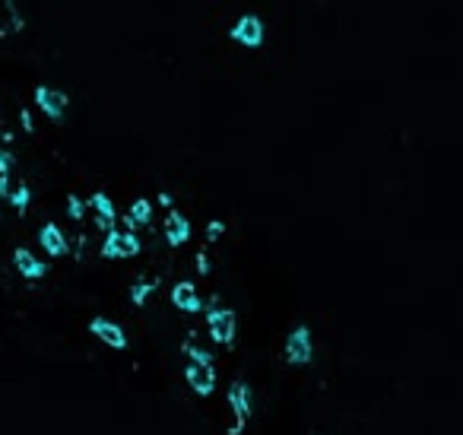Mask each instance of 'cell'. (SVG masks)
I'll list each match as a JSON object with an SVG mask.
<instances>
[{
	"label": "cell",
	"instance_id": "cell-19",
	"mask_svg": "<svg viewBox=\"0 0 463 435\" xmlns=\"http://www.w3.org/2000/svg\"><path fill=\"white\" fill-rule=\"evenodd\" d=\"M13 178H16V153L0 147V197H6Z\"/></svg>",
	"mask_w": 463,
	"mask_h": 435
},
{
	"label": "cell",
	"instance_id": "cell-7",
	"mask_svg": "<svg viewBox=\"0 0 463 435\" xmlns=\"http://www.w3.org/2000/svg\"><path fill=\"white\" fill-rule=\"evenodd\" d=\"M143 255V235L130 229H111L101 235L99 242V257L108 264H124V261H137Z\"/></svg>",
	"mask_w": 463,
	"mask_h": 435
},
{
	"label": "cell",
	"instance_id": "cell-12",
	"mask_svg": "<svg viewBox=\"0 0 463 435\" xmlns=\"http://www.w3.org/2000/svg\"><path fill=\"white\" fill-rule=\"evenodd\" d=\"M86 204H89V223H92V229L99 235H105V232L121 226V207L108 191H89Z\"/></svg>",
	"mask_w": 463,
	"mask_h": 435
},
{
	"label": "cell",
	"instance_id": "cell-5",
	"mask_svg": "<svg viewBox=\"0 0 463 435\" xmlns=\"http://www.w3.org/2000/svg\"><path fill=\"white\" fill-rule=\"evenodd\" d=\"M228 42L241 51H260L270 42V20L260 10H245L228 26Z\"/></svg>",
	"mask_w": 463,
	"mask_h": 435
},
{
	"label": "cell",
	"instance_id": "cell-13",
	"mask_svg": "<svg viewBox=\"0 0 463 435\" xmlns=\"http://www.w3.org/2000/svg\"><path fill=\"white\" fill-rule=\"evenodd\" d=\"M35 245L48 261H67L70 257V235H67V229H63L61 219H48V223L38 226Z\"/></svg>",
	"mask_w": 463,
	"mask_h": 435
},
{
	"label": "cell",
	"instance_id": "cell-15",
	"mask_svg": "<svg viewBox=\"0 0 463 435\" xmlns=\"http://www.w3.org/2000/svg\"><path fill=\"white\" fill-rule=\"evenodd\" d=\"M149 226H156V200H152L149 194H137V197L121 210V229L146 232Z\"/></svg>",
	"mask_w": 463,
	"mask_h": 435
},
{
	"label": "cell",
	"instance_id": "cell-6",
	"mask_svg": "<svg viewBox=\"0 0 463 435\" xmlns=\"http://www.w3.org/2000/svg\"><path fill=\"white\" fill-rule=\"evenodd\" d=\"M32 105L42 111L44 121L51 124H63L70 118V109H73V96H70L63 86L54 83H35L32 86Z\"/></svg>",
	"mask_w": 463,
	"mask_h": 435
},
{
	"label": "cell",
	"instance_id": "cell-9",
	"mask_svg": "<svg viewBox=\"0 0 463 435\" xmlns=\"http://www.w3.org/2000/svg\"><path fill=\"white\" fill-rule=\"evenodd\" d=\"M86 333L99 346H105V350H111V353L130 350V331L124 327V321L111 318V314H92V318L86 321Z\"/></svg>",
	"mask_w": 463,
	"mask_h": 435
},
{
	"label": "cell",
	"instance_id": "cell-10",
	"mask_svg": "<svg viewBox=\"0 0 463 435\" xmlns=\"http://www.w3.org/2000/svg\"><path fill=\"white\" fill-rule=\"evenodd\" d=\"M159 232H162L165 245L175 251H184L194 245V235H197V226L194 219L187 216V213L181 210V207H175V210H165L162 223H159Z\"/></svg>",
	"mask_w": 463,
	"mask_h": 435
},
{
	"label": "cell",
	"instance_id": "cell-18",
	"mask_svg": "<svg viewBox=\"0 0 463 435\" xmlns=\"http://www.w3.org/2000/svg\"><path fill=\"white\" fill-rule=\"evenodd\" d=\"M197 229H200V245L216 248V245H222V242H226V235H228V219L209 216V219H203Z\"/></svg>",
	"mask_w": 463,
	"mask_h": 435
},
{
	"label": "cell",
	"instance_id": "cell-16",
	"mask_svg": "<svg viewBox=\"0 0 463 435\" xmlns=\"http://www.w3.org/2000/svg\"><path fill=\"white\" fill-rule=\"evenodd\" d=\"M4 200L16 216H29L32 204H35V191H32V185L25 178H13V185H10V191H6Z\"/></svg>",
	"mask_w": 463,
	"mask_h": 435
},
{
	"label": "cell",
	"instance_id": "cell-1",
	"mask_svg": "<svg viewBox=\"0 0 463 435\" xmlns=\"http://www.w3.org/2000/svg\"><path fill=\"white\" fill-rule=\"evenodd\" d=\"M222 400L228 407L226 435H247L257 416V391L247 378H226L222 381Z\"/></svg>",
	"mask_w": 463,
	"mask_h": 435
},
{
	"label": "cell",
	"instance_id": "cell-17",
	"mask_svg": "<svg viewBox=\"0 0 463 435\" xmlns=\"http://www.w3.org/2000/svg\"><path fill=\"white\" fill-rule=\"evenodd\" d=\"M63 219L70 226H86L89 223V204H86V194L80 191H70L63 197Z\"/></svg>",
	"mask_w": 463,
	"mask_h": 435
},
{
	"label": "cell",
	"instance_id": "cell-20",
	"mask_svg": "<svg viewBox=\"0 0 463 435\" xmlns=\"http://www.w3.org/2000/svg\"><path fill=\"white\" fill-rule=\"evenodd\" d=\"M16 128L23 137H35L38 134V121H35V111L29 109V105H23V109L16 111Z\"/></svg>",
	"mask_w": 463,
	"mask_h": 435
},
{
	"label": "cell",
	"instance_id": "cell-11",
	"mask_svg": "<svg viewBox=\"0 0 463 435\" xmlns=\"http://www.w3.org/2000/svg\"><path fill=\"white\" fill-rule=\"evenodd\" d=\"M10 267L25 283H44L51 276V261L38 251H32V245H16L10 251Z\"/></svg>",
	"mask_w": 463,
	"mask_h": 435
},
{
	"label": "cell",
	"instance_id": "cell-4",
	"mask_svg": "<svg viewBox=\"0 0 463 435\" xmlns=\"http://www.w3.org/2000/svg\"><path fill=\"white\" fill-rule=\"evenodd\" d=\"M203 333L216 350H235L241 337V314L235 305H206L203 308Z\"/></svg>",
	"mask_w": 463,
	"mask_h": 435
},
{
	"label": "cell",
	"instance_id": "cell-3",
	"mask_svg": "<svg viewBox=\"0 0 463 435\" xmlns=\"http://www.w3.org/2000/svg\"><path fill=\"white\" fill-rule=\"evenodd\" d=\"M279 356L289 365L292 372H308L317 365V333L308 321H298L285 331L283 346H279Z\"/></svg>",
	"mask_w": 463,
	"mask_h": 435
},
{
	"label": "cell",
	"instance_id": "cell-2",
	"mask_svg": "<svg viewBox=\"0 0 463 435\" xmlns=\"http://www.w3.org/2000/svg\"><path fill=\"white\" fill-rule=\"evenodd\" d=\"M181 378L187 391L200 400H213L222 394V372H219V350L200 359H184L181 362Z\"/></svg>",
	"mask_w": 463,
	"mask_h": 435
},
{
	"label": "cell",
	"instance_id": "cell-8",
	"mask_svg": "<svg viewBox=\"0 0 463 435\" xmlns=\"http://www.w3.org/2000/svg\"><path fill=\"white\" fill-rule=\"evenodd\" d=\"M165 299H168V305L175 308L178 314H184V318H200L203 308H206V295H203V289H200V280H194V276H181V280L168 283Z\"/></svg>",
	"mask_w": 463,
	"mask_h": 435
},
{
	"label": "cell",
	"instance_id": "cell-21",
	"mask_svg": "<svg viewBox=\"0 0 463 435\" xmlns=\"http://www.w3.org/2000/svg\"><path fill=\"white\" fill-rule=\"evenodd\" d=\"M0 219H4V210H0Z\"/></svg>",
	"mask_w": 463,
	"mask_h": 435
},
{
	"label": "cell",
	"instance_id": "cell-14",
	"mask_svg": "<svg viewBox=\"0 0 463 435\" xmlns=\"http://www.w3.org/2000/svg\"><path fill=\"white\" fill-rule=\"evenodd\" d=\"M165 276L159 274H137L130 280V286H127V302H130L133 312H143V308H149L156 299H162V289H165Z\"/></svg>",
	"mask_w": 463,
	"mask_h": 435
}]
</instances>
